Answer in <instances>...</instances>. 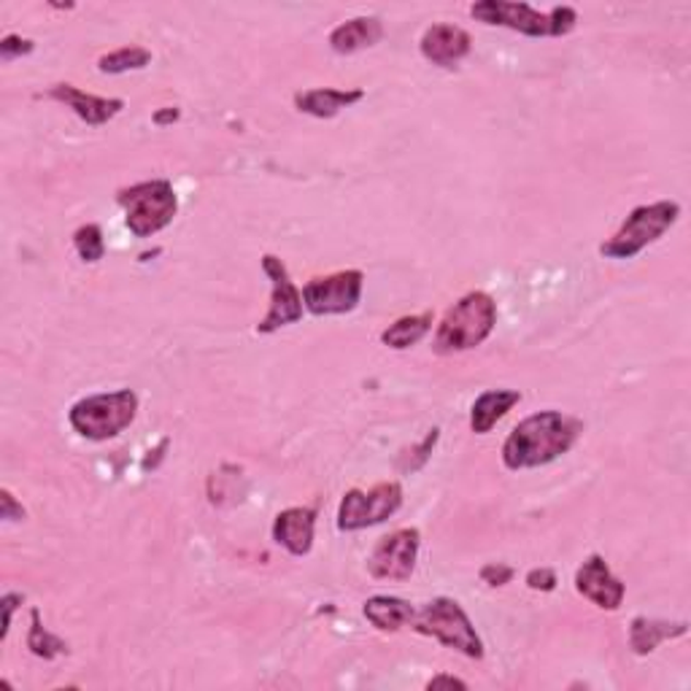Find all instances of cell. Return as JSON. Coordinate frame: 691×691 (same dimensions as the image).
<instances>
[{"mask_svg": "<svg viewBox=\"0 0 691 691\" xmlns=\"http://www.w3.org/2000/svg\"><path fill=\"white\" fill-rule=\"evenodd\" d=\"M581 435L578 419L562 411H540L518 422L503 446V462L508 470L540 468L567 454Z\"/></svg>", "mask_w": 691, "mask_h": 691, "instance_id": "cell-1", "label": "cell"}, {"mask_svg": "<svg viewBox=\"0 0 691 691\" xmlns=\"http://www.w3.org/2000/svg\"><path fill=\"white\" fill-rule=\"evenodd\" d=\"M497 325V303L487 292H468L459 303L443 316L441 327L435 332L437 354H454V351L476 349L492 336Z\"/></svg>", "mask_w": 691, "mask_h": 691, "instance_id": "cell-2", "label": "cell"}, {"mask_svg": "<svg viewBox=\"0 0 691 691\" xmlns=\"http://www.w3.org/2000/svg\"><path fill=\"white\" fill-rule=\"evenodd\" d=\"M470 14L478 22L511 27V31H518L532 38L567 36L575 27V22H578V14L570 5H557L549 14H540L529 3H505V0H481V3H476L470 9Z\"/></svg>", "mask_w": 691, "mask_h": 691, "instance_id": "cell-3", "label": "cell"}, {"mask_svg": "<svg viewBox=\"0 0 691 691\" xmlns=\"http://www.w3.org/2000/svg\"><path fill=\"white\" fill-rule=\"evenodd\" d=\"M138 411V395L132 389L106 391V395H92L79 400L71 408L68 419L71 428L86 441H108L119 432L128 430Z\"/></svg>", "mask_w": 691, "mask_h": 691, "instance_id": "cell-4", "label": "cell"}, {"mask_svg": "<svg viewBox=\"0 0 691 691\" xmlns=\"http://www.w3.org/2000/svg\"><path fill=\"white\" fill-rule=\"evenodd\" d=\"M678 216H681V206L672 203V200L637 206L624 219L619 233L600 246V255L608 259H632L635 255H641L646 246L654 244V241H659L678 222Z\"/></svg>", "mask_w": 691, "mask_h": 691, "instance_id": "cell-5", "label": "cell"}, {"mask_svg": "<svg viewBox=\"0 0 691 691\" xmlns=\"http://www.w3.org/2000/svg\"><path fill=\"white\" fill-rule=\"evenodd\" d=\"M413 630L419 635L435 637L443 646L459 651V654L470 656V659H483V643L476 635L473 621L462 610V605L448 597H437L432 600L417 619L411 621Z\"/></svg>", "mask_w": 691, "mask_h": 691, "instance_id": "cell-6", "label": "cell"}, {"mask_svg": "<svg viewBox=\"0 0 691 691\" xmlns=\"http://www.w3.org/2000/svg\"><path fill=\"white\" fill-rule=\"evenodd\" d=\"M117 200L128 214V227L136 238H149V235L168 227L178 211V198L171 181H165V178L122 189Z\"/></svg>", "mask_w": 691, "mask_h": 691, "instance_id": "cell-7", "label": "cell"}, {"mask_svg": "<svg viewBox=\"0 0 691 691\" xmlns=\"http://www.w3.org/2000/svg\"><path fill=\"white\" fill-rule=\"evenodd\" d=\"M402 505V489L400 483H378L371 492H360L351 489L343 494L341 511H338V529L341 532H356V529L373 527V524L387 522L389 516L397 514Z\"/></svg>", "mask_w": 691, "mask_h": 691, "instance_id": "cell-8", "label": "cell"}, {"mask_svg": "<svg viewBox=\"0 0 691 691\" xmlns=\"http://www.w3.org/2000/svg\"><path fill=\"white\" fill-rule=\"evenodd\" d=\"M362 284L365 276L362 270H341V273L319 276L311 279L303 290V305L314 316L349 314L360 305Z\"/></svg>", "mask_w": 691, "mask_h": 691, "instance_id": "cell-9", "label": "cell"}, {"mask_svg": "<svg viewBox=\"0 0 691 691\" xmlns=\"http://www.w3.org/2000/svg\"><path fill=\"white\" fill-rule=\"evenodd\" d=\"M262 270L270 279L273 286V295H270V308L265 314V319L257 325V332L270 336V332L281 330L286 325H295L303 319V292L292 284L290 270L281 262L279 257L265 255L262 257Z\"/></svg>", "mask_w": 691, "mask_h": 691, "instance_id": "cell-10", "label": "cell"}, {"mask_svg": "<svg viewBox=\"0 0 691 691\" xmlns=\"http://www.w3.org/2000/svg\"><path fill=\"white\" fill-rule=\"evenodd\" d=\"M419 529H397V532L387 535L376 543L371 560H367V570H371L373 578L378 581H408L411 578L413 567H417L419 557Z\"/></svg>", "mask_w": 691, "mask_h": 691, "instance_id": "cell-11", "label": "cell"}, {"mask_svg": "<svg viewBox=\"0 0 691 691\" xmlns=\"http://www.w3.org/2000/svg\"><path fill=\"white\" fill-rule=\"evenodd\" d=\"M575 589L602 610H619L626 595V586L610 573L608 562L600 554H592L581 564L578 573H575Z\"/></svg>", "mask_w": 691, "mask_h": 691, "instance_id": "cell-12", "label": "cell"}, {"mask_svg": "<svg viewBox=\"0 0 691 691\" xmlns=\"http://www.w3.org/2000/svg\"><path fill=\"white\" fill-rule=\"evenodd\" d=\"M49 97L66 103L68 108H73V114H77L79 119H84L86 125H92V128L106 125L108 119H114L125 108V103L117 101V97L108 101V97L86 95V92L77 90V86H71V84H55L49 90Z\"/></svg>", "mask_w": 691, "mask_h": 691, "instance_id": "cell-13", "label": "cell"}, {"mask_svg": "<svg viewBox=\"0 0 691 691\" xmlns=\"http://www.w3.org/2000/svg\"><path fill=\"white\" fill-rule=\"evenodd\" d=\"M316 511L314 508H286L276 516L273 540L284 546L292 557H305L314 546Z\"/></svg>", "mask_w": 691, "mask_h": 691, "instance_id": "cell-14", "label": "cell"}, {"mask_svg": "<svg viewBox=\"0 0 691 691\" xmlns=\"http://www.w3.org/2000/svg\"><path fill=\"white\" fill-rule=\"evenodd\" d=\"M470 36L457 25H432L422 36V55L432 66L452 68L470 55Z\"/></svg>", "mask_w": 691, "mask_h": 691, "instance_id": "cell-15", "label": "cell"}, {"mask_svg": "<svg viewBox=\"0 0 691 691\" xmlns=\"http://www.w3.org/2000/svg\"><path fill=\"white\" fill-rule=\"evenodd\" d=\"M362 97H365L362 90H332V86H321V90L297 92L295 106L301 108L303 114H311V117L330 119L336 117L338 112H343V108L354 106Z\"/></svg>", "mask_w": 691, "mask_h": 691, "instance_id": "cell-16", "label": "cell"}, {"mask_svg": "<svg viewBox=\"0 0 691 691\" xmlns=\"http://www.w3.org/2000/svg\"><path fill=\"white\" fill-rule=\"evenodd\" d=\"M522 402V391L516 389H489L476 397L473 408H470V428L478 435H487L511 408Z\"/></svg>", "mask_w": 691, "mask_h": 691, "instance_id": "cell-17", "label": "cell"}, {"mask_svg": "<svg viewBox=\"0 0 691 691\" xmlns=\"http://www.w3.org/2000/svg\"><path fill=\"white\" fill-rule=\"evenodd\" d=\"M384 27L376 16H356V20L343 22L330 33V46L338 55H351L365 46H373L382 38Z\"/></svg>", "mask_w": 691, "mask_h": 691, "instance_id": "cell-18", "label": "cell"}, {"mask_svg": "<svg viewBox=\"0 0 691 691\" xmlns=\"http://www.w3.org/2000/svg\"><path fill=\"white\" fill-rule=\"evenodd\" d=\"M365 619L376 630L397 632L417 619V610H413L411 602L400 600V597H371L365 602Z\"/></svg>", "mask_w": 691, "mask_h": 691, "instance_id": "cell-19", "label": "cell"}, {"mask_svg": "<svg viewBox=\"0 0 691 691\" xmlns=\"http://www.w3.org/2000/svg\"><path fill=\"white\" fill-rule=\"evenodd\" d=\"M689 624L687 621H678V624H667V621H651L637 616L630 626V646L635 654H651L661 641L667 637H681L687 635Z\"/></svg>", "mask_w": 691, "mask_h": 691, "instance_id": "cell-20", "label": "cell"}, {"mask_svg": "<svg viewBox=\"0 0 691 691\" xmlns=\"http://www.w3.org/2000/svg\"><path fill=\"white\" fill-rule=\"evenodd\" d=\"M432 321H435L432 311H424V314L417 316H402V319H397L395 325H389L387 330L382 332V341L387 343L389 349H411L413 343H419L428 336Z\"/></svg>", "mask_w": 691, "mask_h": 691, "instance_id": "cell-21", "label": "cell"}, {"mask_svg": "<svg viewBox=\"0 0 691 691\" xmlns=\"http://www.w3.org/2000/svg\"><path fill=\"white\" fill-rule=\"evenodd\" d=\"M152 62V51L141 49V46H125V49L112 51V55H103L97 60V68L103 73H125V71H138V68H147Z\"/></svg>", "mask_w": 691, "mask_h": 691, "instance_id": "cell-22", "label": "cell"}, {"mask_svg": "<svg viewBox=\"0 0 691 691\" xmlns=\"http://www.w3.org/2000/svg\"><path fill=\"white\" fill-rule=\"evenodd\" d=\"M31 619H33V626H31V635H27V648H31L36 656H42V659H55V656L66 654L68 651L66 643H62L60 637L51 635V632L44 630L38 608L31 610Z\"/></svg>", "mask_w": 691, "mask_h": 691, "instance_id": "cell-23", "label": "cell"}, {"mask_svg": "<svg viewBox=\"0 0 691 691\" xmlns=\"http://www.w3.org/2000/svg\"><path fill=\"white\" fill-rule=\"evenodd\" d=\"M73 246H77L79 257L84 262H97L106 255V241H103V230L97 224H84V227L77 230L73 235Z\"/></svg>", "mask_w": 691, "mask_h": 691, "instance_id": "cell-24", "label": "cell"}, {"mask_svg": "<svg viewBox=\"0 0 691 691\" xmlns=\"http://www.w3.org/2000/svg\"><path fill=\"white\" fill-rule=\"evenodd\" d=\"M527 586L535 592H551L557 586V573L551 567H538L527 573Z\"/></svg>", "mask_w": 691, "mask_h": 691, "instance_id": "cell-25", "label": "cell"}, {"mask_svg": "<svg viewBox=\"0 0 691 691\" xmlns=\"http://www.w3.org/2000/svg\"><path fill=\"white\" fill-rule=\"evenodd\" d=\"M31 51H33V42H27V38L5 36L3 42H0V57H3V60H14V57L31 55Z\"/></svg>", "mask_w": 691, "mask_h": 691, "instance_id": "cell-26", "label": "cell"}, {"mask_svg": "<svg viewBox=\"0 0 691 691\" xmlns=\"http://www.w3.org/2000/svg\"><path fill=\"white\" fill-rule=\"evenodd\" d=\"M514 578V567H508V564H487V567L481 570V581L489 586H503L508 584V581Z\"/></svg>", "mask_w": 691, "mask_h": 691, "instance_id": "cell-27", "label": "cell"}, {"mask_svg": "<svg viewBox=\"0 0 691 691\" xmlns=\"http://www.w3.org/2000/svg\"><path fill=\"white\" fill-rule=\"evenodd\" d=\"M0 518H5V522H20V518H25V508L16 505L14 494H11L9 489L0 492Z\"/></svg>", "mask_w": 691, "mask_h": 691, "instance_id": "cell-28", "label": "cell"}, {"mask_svg": "<svg viewBox=\"0 0 691 691\" xmlns=\"http://www.w3.org/2000/svg\"><path fill=\"white\" fill-rule=\"evenodd\" d=\"M428 689H468V683L454 676H437L428 683Z\"/></svg>", "mask_w": 691, "mask_h": 691, "instance_id": "cell-29", "label": "cell"}, {"mask_svg": "<svg viewBox=\"0 0 691 691\" xmlns=\"http://www.w3.org/2000/svg\"><path fill=\"white\" fill-rule=\"evenodd\" d=\"M22 595H5L3 600V641L5 635H9V626H11V613H14V602H20Z\"/></svg>", "mask_w": 691, "mask_h": 691, "instance_id": "cell-30", "label": "cell"}, {"mask_svg": "<svg viewBox=\"0 0 691 691\" xmlns=\"http://www.w3.org/2000/svg\"><path fill=\"white\" fill-rule=\"evenodd\" d=\"M176 119H178L176 108H168V112L154 114V125H168V122H176Z\"/></svg>", "mask_w": 691, "mask_h": 691, "instance_id": "cell-31", "label": "cell"}]
</instances>
